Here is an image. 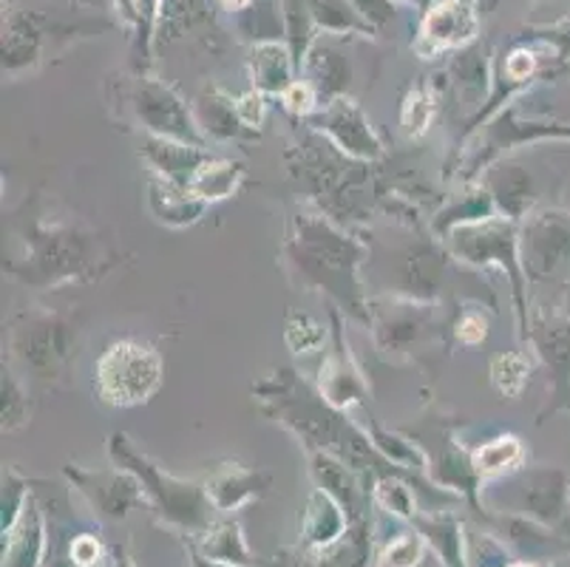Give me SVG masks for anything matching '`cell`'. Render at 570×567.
<instances>
[{
    "instance_id": "1",
    "label": "cell",
    "mask_w": 570,
    "mask_h": 567,
    "mask_svg": "<svg viewBox=\"0 0 570 567\" xmlns=\"http://www.w3.org/2000/svg\"><path fill=\"white\" fill-rule=\"evenodd\" d=\"M159 383V361L137 343H119L100 361V389L114 403H137Z\"/></svg>"
},
{
    "instance_id": "2",
    "label": "cell",
    "mask_w": 570,
    "mask_h": 567,
    "mask_svg": "<svg viewBox=\"0 0 570 567\" xmlns=\"http://www.w3.org/2000/svg\"><path fill=\"white\" fill-rule=\"evenodd\" d=\"M476 20L469 12L465 3L460 0H443L440 7L429 12L426 23H423V35H420V51H443L449 46H460L474 35Z\"/></svg>"
},
{
    "instance_id": "3",
    "label": "cell",
    "mask_w": 570,
    "mask_h": 567,
    "mask_svg": "<svg viewBox=\"0 0 570 567\" xmlns=\"http://www.w3.org/2000/svg\"><path fill=\"white\" fill-rule=\"evenodd\" d=\"M46 537L43 519L35 511V506H26L18 522L9 528V542L3 550V565L7 567H38L43 559Z\"/></svg>"
},
{
    "instance_id": "4",
    "label": "cell",
    "mask_w": 570,
    "mask_h": 567,
    "mask_svg": "<svg viewBox=\"0 0 570 567\" xmlns=\"http://www.w3.org/2000/svg\"><path fill=\"white\" fill-rule=\"evenodd\" d=\"M344 537V517H341L338 506L324 493H315L309 499L307 522H304V539L313 548H326V545L338 542Z\"/></svg>"
},
{
    "instance_id": "5",
    "label": "cell",
    "mask_w": 570,
    "mask_h": 567,
    "mask_svg": "<svg viewBox=\"0 0 570 567\" xmlns=\"http://www.w3.org/2000/svg\"><path fill=\"white\" fill-rule=\"evenodd\" d=\"M202 550H205L207 559L222 561V565H236V567L253 565V556L250 550H247L245 537H242V530H238L236 522H222L216 525L214 530H207Z\"/></svg>"
},
{
    "instance_id": "6",
    "label": "cell",
    "mask_w": 570,
    "mask_h": 567,
    "mask_svg": "<svg viewBox=\"0 0 570 567\" xmlns=\"http://www.w3.org/2000/svg\"><path fill=\"white\" fill-rule=\"evenodd\" d=\"M321 559L315 567H366L370 561V542L361 530L344 534L338 542L321 548Z\"/></svg>"
},
{
    "instance_id": "7",
    "label": "cell",
    "mask_w": 570,
    "mask_h": 567,
    "mask_svg": "<svg viewBox=\"0 0 570 567\" xmlns=\"http://www.w3.org/2000/svg\"><path fill=\"white\" fill-rule=\"evenodd\" d=\"M517 457H520V446H517V440L505 437V440H497V443H489L476 451L474 466L480 471H485V475H491V471H500V468L511 466Z\"/></svg>"
},
{
    "instance_id": "8",
    "label": "cell",
    "mask_w": 570,
    "mask_h": 567,
    "mask_svg": "<svg viewBox=\"0 0 570 567\" xmlns=\"http://www.w3.org/2000/svg\"><path fill=\"white\" fill-rule=\"evenodd\" d=\"M238 168L233 165H214V168H202L194 182V190L202 196H225L236 185Z\"/></svg>"
},
{
    "instance_id": "9",
    "label": "cell",
    "mask_w": 570,
    "mask_h": 567,
    "mask_svg": "<svg viewBox=\"0 0 570 567\" xmlns=\"http://www.w3.org/2000/svg\"><path fill=\"white\" fill-rule=\"evenodd\" d=\"M423 554V545L412 534H403L395 542L386 545V550L381 554V565L377 567H414Z\"/></svg>"
},
{
    "instance_id": "10",
    "label": "cell",
    "mask_w": 570,
    "mask_h": 567,
    "mask_svg": "<svg viewBox=\"0 0 570 567\" xmlns=\"http://www.w3.org/2000/svg\"><path fill=\"white\" fill-rule=\"evenodd\" d=\"M434 542V548H440L445 567H463V554H460V534L454 525H438V528H429L426 534Z\"/></svg>"
},
{
    "instance_id": "11",
    "label": "cell",
    "mask_w": 570,
    "mask_h": 567,
    "mask_svg": "<svg viewBox=\"0 0 570 567\" xmlns=\"http://www.w3.org/2000/svg\"><path fill=\"white\" fill-rule=\"evenodd\" d=\"M514 361H517L514 355H508V358H500L494 366L497 383H500L502 392H508V394L520 392V387L525 383V363H520L517 369H511L514 366Z\"/></svg>"
},
{
    "instance_id": "12",
    "label": "cell",
    "mask_w": 570,
    "mask_h": 567,
    "mask_svg": "<svg viewBox=\"0 0 570 567\" xmlns=\"http://www.w3.org/2000/svg\"><path fill=\"white\" fill-rule=\"evenodd\" d=\"M71 559L80 567H91L100 561V542L95 537H77L71 542Z\"/></svg>"
},
{
    "instance_id": "13",
    "label": "cell",
    "mask_w": 570,
    "mask_h": 567,
    "mask_svg": "<svg viewBox=\"0 0 570 567\" xmlns=\"http://www.w3.org/2000/svg\"><path fill=\"white\" fill-rule=\"evenodd\" d=\"M381 499L386 502L389 508H392V511L401 514V517H409V514H412V502H409V497H406V491H403V488L386 486V488H383Z\"/></svg>"
},
{
    "instance_id": "14",
    "label": "cell",
    "mask_w": 570,
    "mask_h": 567,
    "mask_svg": "<svg viewBox=\"0 0 570 567\" xmlns=\"http://www.w3.org/2000/svg\"><path fill=\"white\" fill-rule=\"evenodd\" d=\"M531 66H533L531 55H525V51H520V55H514V57H511V60H508V75L517 77V80H520V77H525L528 71H531Z\"/></svg>"
},
{
    "instance_id": "15",
    "label": "cell",
    "mask_w": 570,
    "mask_h": 567,
    "mask_svg": "<svg viewBox=\"0 0 570 567\" xmlns=\"http://www.w3.org/2000/svg\"><path fill=\"white\" fill-rule=\"evenodd\" d=\"M194 567H236V565H222V561L202 559V556H196V559H194Z\"/></svg>"
},
{
    "instance_id": "16",
    "label": "cell",
    "mask_w": 570,
    "mask_h": 567,
    "mask_svg": "<svg viewBox=\"0 0 570 567\" xmlns=\"http://www.w3.org/2000/svg\"><path fill=\"white\" fill-rule=\"evenodd\" d=\"M114 567H134L131 559H128L126 554H117V559H114Z\"/></svg>"
},
{
    "instance_id": "17",
    "label": "cell",
    "mask_w": 570,
    "mask_h": 567,
    "mask_svg": "<svg viewBox=\"0 0 570 567\" xmlns=\"http://www.w3.org/2000/svg\"><path fill=\"white\" fill-rule=\"evenodd\" d=\"M227 7H233V9H242L247 3V0H225Z\"/></svg>"
},
{
    "instance_id": "18",
    "label": "cell",
    "mask_w": 570,
    "mask_h": 567,
    "mask_svg": "<svg viewBox=\"0 0 570 567\" xmlns=\"http://www.w3.org/2000/svg\"><path fill=\"white\" fill-rule=\"evenodd\" d=\"M514 567H533V565H525V561H522V565H514Z\"/></svg>"
}]
</instances>
